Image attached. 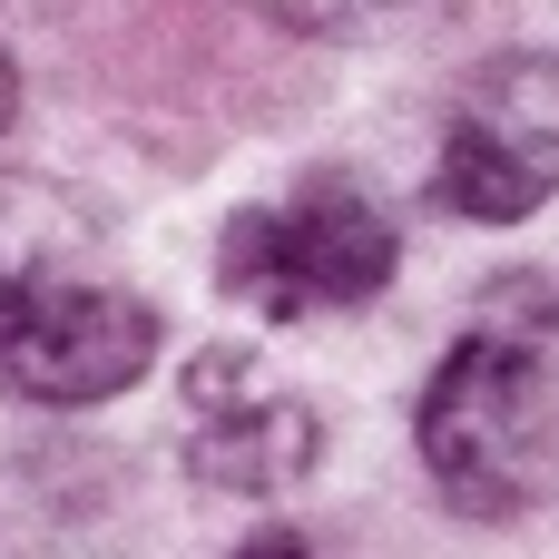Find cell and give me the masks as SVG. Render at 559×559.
<instances>
[{
	"mask_svg": "<svg viewBox=\"0 0 559 559\" xmlns=\"http://www.w3.org/2000/svg\"><path fill=\"white\" fill-rule=\"evenodd\" d=\"M20 118V69H10V49H0V128Z\"/></svg>",
	"mask_w": 559,
	"mask_h": 559,
	"instance_id": "cell-8",
	"label": "cell"
},
{
	"mask_svg": "<svg viewBox=\"0 0 559 559\" xmlns=\"http://www.w3.org/2000/svg\"><path fill=\"white\" fill-rule=\"evenodd\" d=\"M452 10L472 0H275V20L305 39H403V29H442Z\"/></svg>",
	"mask_w": 559,
	"mask_h": 559,
	"instance_id": "cell-6",
	"label": "cell"
},
{
	"mask_svg": "<svg viewBox=\"0 0 559 559\" xmlns=\"http://www.w3.org/2000/svg\"><path fill=\"white\" fill-rule=\"evenodd\" d=\"M324 462V413L285 383H265L255 354L206 344L187 364V481L226 501H285Z\"/></svg>",
	"mask_w": 559,
	"mask_h": 559,
	"instance_id": "cell-5",
	"label": "cell"
},
{
	"mask_svg": "<svg viewBox=\"0 0 559 559\" xmlns=\"http://www.w3.org/2000/svg\"><path fill=\"white\" fill-rule=\"evenodd\" d=\"M432 197L472 226H521L559 197V49H501L462 88Z\"/></svg>",
	"mask_w": 559,
	"mask_h": 559,
	"instance_id": "cell-4",
	"label": "cell"
},
{
	"mask_svg": "<svg viewBox=\"0 0 559 559\" xmlns=\"http://www.w3.org/2000/svg\"><path fill=\"white\" fill-rule=\"evenodd\" d=\"M423 472L462 521H521L559 491V295L501 275L413 413Z\"/></svg>",
	"mask_w": 559,
	"mask_h": 559,
	"instance_id": "cell-1",
	"label": "cell"
},
{
	"mask_svg": "<svg viewBox=\"0 0 559 559\" xmlns=\"http://www.w3.org/2000/svg\"><path fill=\"white\" fill-rule=\"evenodd\" d=\"M236 559H314V540H305V531H255Z\"/></svg>",
	"mask_w": 559,
	"mask_h": 559,
	"instance_id": "cell-7",
	"label": "cell"
},
{
	"mask_svg": "<svg viewBox=\"0 0 559 559\" xmlns=\"http://www.w3.org/2000/svg\"><path fill=\"white\" fill-rule=\"evenodd\" d=\"M147 364H157V314L138 295L59 275V265L0 275V393L79 413V403L128 393Z\"/></svg>",
	"mask_w": 559,
	"mask_h": 559,
	"instance_id": "cell-3",
	"label": "cell"
},
{
	"mask_svg": "<svg viewBox=\"0 0 559 559\" xmlns=\"http://www.w3.org/2000/svg\"><path fill=\"white\" fill-rule=\"evenodd\" d=\"M403 265V236L393 216L344 187V177H314L275 206H236L226 236H216V285L275 324H305V314H354L393 285Z\"/></svg>",
	"mask_w": 559,
	"mask_h": 559,
	"instance_id": "cell-2",
	"label": "cell"
}]
</instances>
